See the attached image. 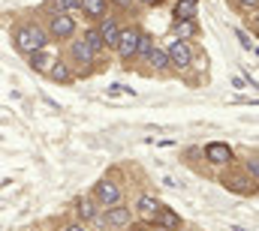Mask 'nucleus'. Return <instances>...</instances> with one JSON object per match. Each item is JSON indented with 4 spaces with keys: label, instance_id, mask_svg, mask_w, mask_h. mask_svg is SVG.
Segmentation results:
<instances>
[{
    "label": "nucleus",
    "instance_id": "f257e3e1",
    "mask_svg": "<svg viewBox=\"0 0 259 231\" xmlns=\"http://www.w3.org/2000/svg\"><path fill=\"white\" fill-rule=\"evenodd\" d=\"M12 48H15L21 57H33L36 51L52 48V36H49V30H46L42 21H36V18H21V21L12 27Z\"/></svg>",
    "mask_w": 259,
    "mask_h": 231
},
{
    "label": "nucleus",
    "instance_id": "f03ea898",
    "mask_svg": "<svg viewBox=\"0 0 259 231\" xmlns=\"http://www.w3.org/2000/svg\"><path fill=\"white\" fill-rule=\"evenodd\" d=\"M42 24H46V30H49V36H52V42H72L75 36H78V21H75V15L72 12H64L58 3H49L46 6V15H42Z\"/></svg>",
    "mask_w": 259,
    "mask_h": 231
},
{
    "label": "nucleus",
    "instance_id": "7ed1b4c3",
    "mask_svg": "<svg viewBox=\"0 0 259 231\" xmlns=\"http://www.w3.org/2000/svg\"><path fill=\"white\" fill-rule=\"evenodd\" d=\"M64 57L72 63V69L78 72V78H91L94 72H100V54L91 48V42L84 36H75L72 42H66L64 48Z\"/></svg>",
    "mask_w": 259,
    "mask_h": 231
},
{
    "label": "nucleus",
    "instance_id": "20e7f679",
    "mask_svg": "<svg viewBox=\"0 0 259 231\" xmlns=\"http://www.w3.org/2000/svg\"><path fill=\"white\" fill-rule=\"evenodd\" d=\"M124 192H127V189H124V174H121V168H112L109 174H103V177L94 183V189H91V195L100 201L103 210L124 204Z\"/></svg>",
    "mask_w": 259,
    "mask_h": 231
},
{
    "label": "nucleus",
    "instance_id": "39448f33",
    "mask_svg": "<svg viewBox=\"0 0 259 231\" xmlns=\"http://www.w3.org/2000/svg\"><path fill=\"white\" fill-rule=\"evenodd\" d=\"M142 39H145V30L139 24H124V33H121V42L115 48V57L121 60L124 66H133L139 60V48H142Z\"/></svg>",
    "mask_w": 259,
    "mask_h": 231
},
{
    "label": "nucleus",
    "instance_id": "423d86ee",
    "mask_svg": "<svg viewBox=\"0 0 259 231\" xmlns=\"http://www.w3.org/2000/svg\"><path fill=\"white\" fill-rule=\"evenodd\" d=\"M136 219H139V216H136V210H133L130 204H118V207L103 210V216H100L97 228H100V231H124V228H130Z\"/></svg>",
    "mask_w": 259,
    "mask_h": 231
},
{
    "label": "nucleus",
    "instance_id": "0eeeda50",
    "mask_svg": "<svg viewBox=\"0 0 259 231\" xmlns=\"http://www.w3.org/2000/svg\"><path fill=\"white\" fill-rule=\"evenodd\" d=\"M166 51H169V60H172V69H175V75H184L190 66H193V42H184V39H169L166 42Z\"/></svg>",
    "mask_w": 259,
    "mask_h": 231
},
{
    "label": "nucleus",
    "instance_id": "6e6552de",
    "mask_svg": "<svg viewBox=\"0 0 259 231\" xmlns=\"http://www.w3.org/2000/svg\"><path fill=\"white\" fill-rule=\"evenodd\" d=\"M220 183L229 192H235V195H253V192H259L256 180L244 171V168H226V171L220 174Z\"/></svg>",
    "mask_w": 259,
    "mask_h": 231
},
{
    "label": "nucleus",
    "instance_id": "1a4fd4ad",
    "mask_svg": "<svg viewBox=\"0 0 259 231\" xmlns=\"http://www.w3.org/2000/svg\"><path fill=\"white\" fill-rule=\"evenodd\" d=\"M100 216H103V207H100V201H97L91 192H88V195H78V198L72 201V219L88 222V225H97Z\"/></svg>",
    "mask_w": 259,
    "mask_h": 231
},
{
    "label": "nucleus",
    "instance_id": "9d476101",
    "mask_svg": "<svg viewBox=\"0 0 259 231\" xmlns=\"http://www.w3.org/2000/svg\"><path fill=\"white\" fill-rule=\"evenodd\" d=\"M163 207H166V204H163L157 195H151V192H139L136 201H133V210H136V216H139L142 222H154Z\"/></svg>",
    "mask_w": 259,
    "mask_h": 231
},
{
    "label": "nucleus",
    "instance_id": "9b49d317",
    "mask_svg": "<svg viewBox=\"0 0 259 231\" xmlns=\"http://www.w3.org/2000/svg\"><path fill=\"white\" fill-rule=\"evenodd\" d=\"M205 159H208L211 165H217V168H232L235 153H232L229 144H223V141H211V144H205Z\"/></svg>",
    "mask_w": 259,
    "mask_h": 231
},
{
    "label": "nucleus",
    "instance_id": "f8f14e48",
    "mask_svg": "<svg viewBox=\"0 0 259 231\" xmlns=\"http://www.w3.org/2000/svg\"><path fill=\"white\" fill-rule=\"evenodd\" d=\"M145 75H160V78H169V75H175V69H172V60H169L166 45H157V48H154V54H151V60H148V69H145Z\"/></svg>",
    "mask_w": 259,
    "mask_h": 231
},
{
    "label": "nucleus",
    "instance_id": "ddd939ff",
    "mask_svg": "<svg viewBox=\"0 0 259 231\" xmlns=\"http://www.w3.org/2000/svg\"><path fill=\"white\" fill-rule=\"evenodd\" d=\"M97 27H100L103 39H106V48H109V51H115V48H118V42H121V33H124V24H121V18L112 12V15H109L106 21H100Z\"/></svg>",
    "mask_w": 259,
    "mask_h": 231
},
{
    "label": "nucleus",
    "instance_id": "4468645a",
    "mask_svg": "<svg viewBox=\"0 0 259 231\" xmlns=\"http://www.w3.org/2000/svg\"><path fill=\"white\" fill-rule=\"evenodd\" d=\"M112 12H115V9H112V3H109V0H81V15H84L91 24L106 21Z\"/></svg>",
    "mask_w": 259,
    "mask_h": 231
},
{
    "label": "nucleus",
    "instance_id": "2eb2a0df",
    "mask_svg": "<svg viewBox=\"0 0 259 231\" xmlns=\"http://www.w3.org/2000/svg\"><path fill=\"white\" fill-rule=\"evenodd\" d=\"M58 57H61V54H55L52 48H42V51H36L33 57H27V66H30L33 72H39V75H46V78H49V72L55 69Z\"/></svg>",
    "mask_w": 259,
    "mask_h": 231
},
{
    "label": "nucleus",
    "instance_id": "dca6fc26",
    "mask_svg": "<svg viewBox=\"0 0 259 231\" xmlns=\"http://www.w3.org/2000/svg\"><path fill=\"white\" fill-rule=\"evenodd\" d=\"M49 81H55V84H75V81H78V72H75L72 63L61 54L58 63H55V69L49 72Z\"/></svg>",
    "mask_w": 259,
    "mask_h": 231
},
{
    "label": "nucleus",
    "instance_id": "f3484780",
    "mask_svg": "<svg viewBox=\"0 0 259 231\" xmlns=\"http://www.w3.org/2000/svg\"><path fill=\"white\" fill-rule=\"evenodd\" d=\"M172 36L175 39H184V42H193L202 36V24L199 21H172Z\"/></svg>",
    "mask_w": 259,
    "mask_h": 231
},
{
    "label": "nucleus",
    "instance_id": "a211bd4d",
    "mask_svg": "<svg viewBox=\"0 0 259 231\" xmlns=\"http://www.w3.org/2000/svg\"><path fill=\"white\" fill-rule=\"evenodd\" d=\"M199 15V0H175L172 3V21H193Z\"/></svg>",
    "mask_w": 259,
    "mask_h": 231
},
{
    "label": "nucleus",
    "instance_id": "6ab92c4d",
    "mask_svg": "<svg viewBox=\"0 0 259 231\" xmlns=\"http://www.w3.org/2000/svg\"><path fill=\"white\" fill-rule=\"evenodd\" d=\"M151 225H157V228H169V231H181V228H184V219H181V213H178V210L163 207V210H160V216H157Z\"/></svg>",
    "mask_w": 259,
    "mask_h": 231
},
{
    "label": "nucleus",
    "instance_id": "aec40b11",
    "mask_svg": "<svg viewBox=\"0 0 259 231\" xmlns=\"http://www.w3.org/2000/svg\"><path fill=\"white\" fill-rule=\"evenodd\" d=\"M81 36L91 42V48H94L100 57H106V54H109V48H106V39H103V33H100V27H97V24H91V27H88Z\"/></svg>",
    "mask_w": 259,
    "mask_h": 231
},
{
    "label": "nucleus",
    "instance_id": "412c9836",
    "mask_svg": "<svg viewBox=\"0 0 259 231\" xmlns=\"http://www.w3.org/2000/svg\"><path fill=\"white\" fill-rule=\"evenodd\" d=\"M154 48H157L154 36H151V33H145V39H142V48H139V60H136V63H142V72L148 69V60H151V54H154Z\"/></svg>",
    "mask_w": 259,
    "mask_h": 231
},
{
    "label": "nucleus",
    "instance_id": "4be33fe9",
    "mask_svg": "<svg viewBox=\"0 0 259 231\" xmlns=\"http://www.w3.org/2000/svg\"><path fill=\"white\" fill-rule=\"evenodd\" d=\"M241 168L250 174V177L256 180V186H259V153H247V159L241 162Z\"/></svg>",
    "mask_w": 259,
    "mask_h": 231
},
{
    "label": "nucleus",
    "instance_id": "5701e85b",
    "mask_svg": "<svg viewBox=\"0 0 259 231\" xmlns=\"http://www.w3.org/2000/svg\"><path fill=\"white\" fill-rule=\"evenodd\" d=\"M229 3H232L238 12H244V15H253L259 9V0H229Z\"/></svg>",
    "mask_w": 259,
    "mask_h": 231
},
{
    "label": "nucleus",
    "instance_id": "b1692460",
    "mask_svg": "<svg viewBox=\"0 0 259 231\" xmlns=\"http://www.w3.org/2000/svg\"><path fill=\"white\" fill-rule=\"evenodd\" d=\"M109 3H112V9H115V12H136V9L142 6L139 0H109Z\"/></svg>",
    "mask_w": 259,
    "mask_h": 231
},
{
    "label": "nucleus",
    "instance_id": "393cba45",
    "mask_svg": "<svg viewBox=\"0 0 259 231\" xmlns=\"http://www.w3.org/2000/svg\"><path fill=\"white\" fill-rule=\"evenodd\" d=\"M55 3H58L64 12H72V15H75V12H81V0H55Z\"/></svg>",
    "mask_w": 259,
    "mask_h": 231
},
{
    "label": "nucleus",
    "instance_id": "a878e982",
    "mask_svg": "<svg viewBox=\"0 0 259 231\" xmlns=\"http://www.w3.org/2000/svg\"><path fill=\"white\" fill-rule=\"evenodd\" d=\"M58 231H91V225H88V222H78V219H69V222H64Z\"/></svg>",
    "mask_w": 259,
    "mask_h": 231
},
{
    "label": "nucleus",
    "instance_id": "bb28decb",
    "mask_svg": "<svg viewBox=\"0 0 259 231\" xmlns=\"http://www.w3.org/2000/svg\"><path fill=\"white\" fill-rule=\"evenodd\" d=\"M139 3H142V6H145V9H154V6H163V3H166V0H139Z\"/></svg>",
    "mask_w": 259,
    "mask_h": 231
},
{
    "label": "nucleus",
    "instance_id": "cd10ccee",
    "mask_svg": "<svg viewBox=\"0 0 259 231\" xmlns=\"http://www.w3.org/2000/svg\"><path fill=\"white\" fill-rule=\"evenodd\" d=\"M250 27H253V33L259 36V9L253 12V15H250Z\"/></svg>",
    "mask_w": 259,
    "mask_h": 231
},
{
    "label": "nucleus",
    "instance_id": "c85d7f7f",
    "mask_svg": "<svg viewBox=\"0 0 259 231\" xmlns=\"http://www.w3.org/2000/svg\"><path fill=\"white\" fill-rule=\"evenodd\" d=\"M238 39H241V45H244V48H253V42L247 39V33H244V30H238Z\"/></svg>",
    "mask_w": 259,
    "mask_h": 231
},
{
    "label": "nucleus",
    "instance_id": "c756f323",
    "mask_svg": "<svg viewBox=\"0 0 259 231\" xmlns=\"http://www.w3.org/2000/svg\"><path fill=\"white\" fill-rule=\"evenodd\" d=\"M154 231H169V228H157V225H154Z\"/></svg>",
    "mask_w": 259,
    "mask_h": 231
}]
</instances>
